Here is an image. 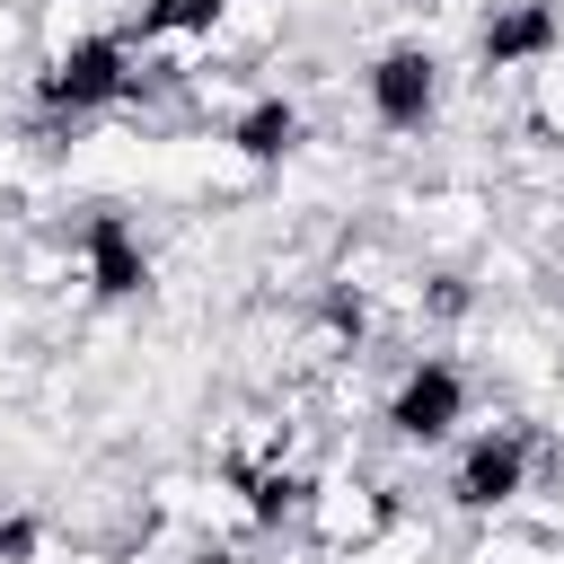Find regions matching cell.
<instances>
[{
    "label": "cell",
    "instance_id": "1",
    "mask_svg": "<svg viewBox=\"0 0 564 564\" xmlns=\"http://www.w3.org/2000/svg\"><path fill=\"white\" fill-rule=\"evenodd\" d=\"M132 88V44L123 35H79V44H62L44 70H35V106L44 115H97V106H115Z\"/></svg>",
    "mask_w": 564,
    "mask_h": 564
},
{
    "label": "cell",
    "instance_id": "2",
    "mask_svg": "<svg viewBox=\"0 0 564 564\" xmlns=\"http://www.w3.org/2000/svg\"><path fill=\"white\" fill-rule=\"evenodd\" d=\"M467 423V370L458 361H441V352H423L405 379H397V397H388V432L397 441H449Z\"/></svg>",
    "mask_w": 564,
    "mask_h": 564
},
{
    "label": "cell",
    "instance_id": "3",
    "mask_svg": "<svg viewBox=\"0 0 564 564\" xmlns=\"http://www.w3.org/2000/svg\"><path fill=\"white\" fill-rule=\"evenodd\" d=\"M361 88H370V115H379L388 132H423L432 106H441V62H432L423 44H388V53L361 70Z\"/></svg>",
    "mask_w": 564,
    "mask_h": 564
},
{
    "label": "cell",
    "instance_id": "4",
    "mask_svg": "<svg viewBox=\"0 0 564 564\" xmlns=\"http://www.w3.org/2000/svg\"><path fill=\"white\" fill-rule=\"evenodd\" d=\"M520 485H529V432H520V423L476 432V441H467V458H458V476H449L458 511H502Z\"/></svg>",
    "mask_w": 564,
    "mask_h": 564
},
{
    "label": "cell",
    "instance_id": "5",
    "mask_svg": "<svg viewBox=\"0 0 564 564\" xmlns=\"http://www.w3.org/2000/svg\"><path fill=\"white\" fill-rule=\"evenodd\" d=\"M79 264H88V291H97V300H141V291H150V247H141V229H132L123 212H88Z\"/></svg>",
    "mask_w": 564,
    "mask_h": 564
},
{
    "label": "cell",
    "instance_id": "6",
    "mask_svg": "<svg viewBox=\"0 0 564 564\" xmlns=\"http://www.w3.org/2000/svg\"><path fill=\"white\" fill-rule=\"evenodd\" d=\"M555 44H564V9H555V0H502V9L485 18V35H476L485 70H520V62H546Z\"/></svg>",
    "mask_w": 564,
    "mask_h": 564
},
{
    "label": "cell",
    "instance_id": "7",
    "mask_svg": "<svg viewBox=\"0 0 564 564\" xmlns=\"http://www.w3.org/2000/svg\"><path fill=\"white\" fill-rule=\"evenodd\" d=\"M300 141H308V123H300V106H291V97H256V106H238V115H229V150H238L247 167H282Z\"/></svg>",
    "mask_w": 564,
    "mask_h": 564
},
{
    "label": "cell",
    "instance_id": "8",
    "mask_svg": "<svg viewBox=\"0 0 564 564\" xmlns=\"http://www.w3.org/2000/svg\"><path fill=\"white\" fill-rule=\"evenodd\" d=\"M238 485H247V511H256L264 529H282V520L308 502V485H300L291 467H238Z\"/></svg>",
    "mask_w": 564,
    "mask_h": 564
},
{
    "label": "cell",
    "instance_id": "9",
    "mask_svg": "<svg viewBox=\"0 0 564 564\" xmlns=\"http://www.w3.org/2000/svg\"><path fill=\"white\" fill-rule=\"evenodd\" d=\"M229 0H141V35H203L220 26Z\"/></svg>",
    "mask_w": 564,
    "mask_h": 564
},
{
    "label": "cell",
    "instance_id": "10",
    "mask_svg": "<svg viewBox=\"0 0 564 564\" xmlns=\"http://www.w3.org/2000/svg\"><path fill=\"white\" fill-rule=\"evenodd\" d=\"M0 564H35V520H0Z\"/></svg>",
    "mask_w": 564,
    "mask_h": 564
},
{
    "label": "cell",
    "instance_id": "11",
    "mask_svg": "<svg viewBox=\"0 0 564 564\" xmlns=\"http://www.w3.org/2000/svg\"><path fill=\"white\" fill-rule=\"evenodd\" d=\"M185 564H229V555H185Z\"/></svg>",
    "mask_w": 564,
    "mask_h": 564
}]
</instances>
